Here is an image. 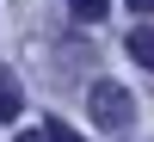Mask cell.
<instances>
[{
    "instance_id": "3",
    "label": "cell",
    "mask_w": 154,
    "mask_h": 142,
    "mask_svg": "<svg viewBox=\"0 0 154 142\" xmlns=\"http://www.w3.org/2000/svg\"><path fill=\"white\" fill-rule=\"evenodd\" d=\"M68 12H74L80 25H99V19L111 12V0H68Z\"/></svg>"
},
{
    "instance_id": "4",
    "label": "cell",
    "mask_w": 154,
    "mask_h": 142,
    "mask_svg": "<svg viewBox=\"0 0 154 142\" xmlns=\"http://www.w3.org/2000/svg\"><path fill=\"white\" fill-rule=\"evenodd\" d=\"M6 118H19V80L0 74V124H6Z\"/></svg>"
},
{
    "instance_id": "1",
    "label": "cell",
    "mask_w": 154,
    "mask_h": 142,
    "mask_svg": "<svg viewBox=\"0 0 154 142\" xmlns=\"http://www.w3.org/2000/svg\"><path fill=\"white\" fill-rule=\"evenodd\" d=\"M86 118H93L99 130H123V124L136 118V105H130V93H123L117 80H93L86 87Z\"/></svg>"
},
{
    "instance_id": "7",
    "label": "cell",
    "mask_w": 154,
    "mask_h": 142,
    "mask_svg": "<svg viewBox=\"0 0 154 142\" xmlns=\"http://www.w3.org/2000/svg\"><path fill=\"white\" fill-rule=\"evenodd\" d=\"M130 6H136V12H154V0H130Z\"/></svg>"
},
{
    "instance_id": "2",
    "label": "cell",
    "mask_w": 154,
    "mask_h": 142,
    "mask_svg": "<svg viewBox=\"0 0 154 142\" xmlns=\"http://www.w3.org/2000/svg\"><path fill=\"white\" fill-rule=\"evenodd\" d=\"M130 56L142 62V68H154V25H136L130 31Z\"/></svg>"
},
{
    "instance_id": "6",
    "label": "cell",
    "mask_w": 154,
    "mask_h": 142,
    "mask_svg": "<svg viewBox=\"0 0 154 142\" xmlns=\"http://www.w3.org/2000/svg\"><path fill=\"white\" fill-rule=\"evenodd\" d=\"M19 142H49V130H25V136H19Z\"/></svg>"
},
{
    "instance_id": "5",
    "label": "cell",
    "mask_w": 154,
    "mask_h": 142,
    "mask_svg": "<svg viewBox=\"0 0 154 142\" xmlns=\"http://www.w3.org/2000/svg\"><path fill=\"white\" fill-rule=\"evenodd\" d=\"M43 130H49V142H86V136H74L62 118H43Z\"/></svg>"
}]
</instances>
